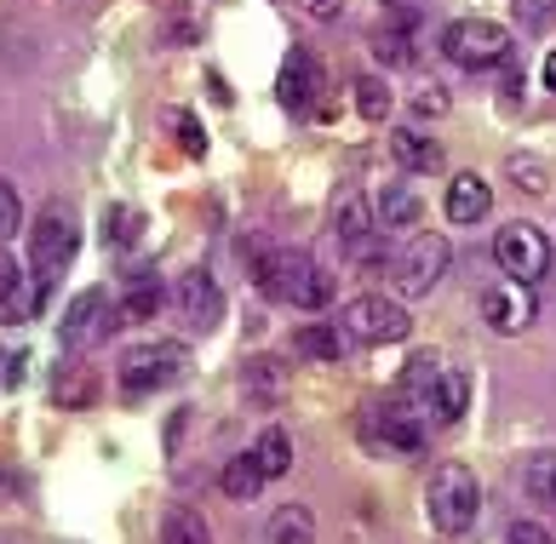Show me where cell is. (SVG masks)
Returning <instances> with one entry per match:
<instances>
[{
    "label": "cell",
    "instance_id": "obj_1",
    "mask_svg": "<svg viewBox=\"0 0 556 544\" xmlns=\"http://www.w3.org/2000/svg\"><path fill=\"white\" fill-rule=\"evenodd\" d=\"M425 516H430V528L447 533V539H459L477 528V516H482V481L470 465H437L430 470V493H425Z\"/></svg>",
    "mask_w": 556,
    "mask_h": 544
},
{
    "label": "cell",
    "instance_id": "obj_2",
    "mask_svg": "<svg viewBox=\"0 0 556 544\" xmlns=\"http://www.w3.org/2000/svg\"><path fill=\"white\" fill-rule=\"evenodd\" d=\"M402 384H407V395H419V407L437 418V425H453V418L470 407V379L459 367H447L442 355H414L402 372Z\"/></svg>",
    "mask_w": 556,
    "mask_h": 544
},
{
    "label": "cell",
    "instance_id": "obj_3",
    "mask_svg": "<svg viewBox=\"0 0 556 544\" xmlns=\"http://www.w3.org/2000/svg\"><path fill=\"white\" fill-rule=\"evenodd\" d=\"M190 367H195V355L184 350V344H173V339H161V344H138V350H127L121 355V390L132 395H155V390H167V384H184L190 379Z\"/></svg>",
    "mask_w": 556,
    "mask_h": 544
},
{
    "label": "cell",
    "instance_id": "obj_4",
    "mask_svg": "<svg viewBox=\"0 0 556 544\" xmlns=\"http://www.w3.org/2000/svg\"><path fill=\"white\" fill-rule=\"evenodd\" d=\"M75 246H80V218L70 213L64 201H47L35 213V224H29V269L40 281H52L58 269H70Z\"/></svg>",
    "mask_w": 556,
    "mask_h": 544
},
{
    "label": "cell",
    "instance_id": "obj_5",
    "mask_svg": "<svg viewBox=\"0 0 556 544\" xmlns=\"http://www.w3.org/2000/svg\"><path fill=\"white\" fill-rule=\"evenodd\" d=\"M510 29L493 24V17H459V24L442 29V52L453 58L459 69H500L510 58Z\"/></svg>",
    "mask_w": 556,
    "mask_h": 544
},
{
    "label": "cell",
    "instance_id": "obj_6",
    "mask_svg": "<svg viewBox=\"0 0 556 544\" xmlns=\"http://www.w3.org/2000/svg\"><path fill=\"white\" fill-rule=\"evenodd\" d=\"M115 327H121V304L110 299L104 287H87V292H75L64 321H58V344H64L70 355H80V350L104 344Z\"/></svg>",
    "mask_w": 556,
    "mask_h": 544
},
{
    "label": "cell",
    "instance_id": "obj_7",
    "mask_svg": "<svg viewBox=\"0 0 556 544\" xmlns=\"http://www.w3.org/2000/svg\"><path fill=\"white\" fill-rule=\"evenodd\" d=\"M551 258H556V253H551L545 229L528 224V218H510L500 236H493V264H500L510 281H528V287H533V281L551 269Z\"/></svg>",
    "mask_w": 556,
    "mask_h": 544
},
{
    "label": "cell",
    "instance_id": "obj_8",
    "mask_svg": "<svg viewBox=\"0 0 556 544\" xmlns=\"http://www.w3.org/2000/svg\"><path fill=\"white\" fill-rule=\"evenodd\" d=\"M339 327L350 332L356 344H402L414 332V316L396 304V299H379V292H362V299L344 304Z\"/></svg>",
    "mask_w": 556,
    "mask_h": 544
},
{
    "label": "cell",
    "instance_id": "obj_9",
    "mask_svg": "<svg viewBox=\"0 0 556 544\" xmlns=\"http://www.w3.org/2000/svg\"><path fill=\"white\" fill-rule=\"evenodd\" d=\"M390 269H396V287L407 299H425V292L447 276V241L442 236H407L402 253L390 258Z\"/></svg>",
    "mask_w": 556,
    "mask_h": 544
},
{
    "label": "cell",
    "instance_id": "obj_10",
    "mask_svg": "<svg viewBox=\"0 0 556 544\" xmlns=\"http://www.w3.org/2000/svg\"><path fill=\"white\" fill-rule=\"evenodd\" d=\"M362 435L379 453H396V458L425 453V418L407 413V407H374V413H367V425H362Z\"/></svg>",
    "mask_w": 556,
    "mask_h": 544
},
{
    "label": "cell",
    "instance_id": "obj_11",
    "mask_svg": "<svg viewBox=\"0 0 556 544\" xmlns=\"http://www.w3.org/2000/svg\"><path fill=\"white\" fill-rule=\"evenodd\" d=\"M482 321L500 332V339H517V332H528V321H533V287L528 281H493L488 292H482Z\"/></svg>",
    "mask_w": 556,
    "mask_h": 544
},
{
    "label": "cell",
    "instance_id": "obj_12",
    "mask_svg": "<svg viewBox=\"0 0 556 544\" xmlns=\"http://www.w3.org/2000/svg\"><path fill=\"white\" fill-rule=\"evenodd\" d=\"M173 304H178V316L190 321L195 332H213L224 321V292L213 281V269H184L178 287H173Z\"/></svg>",
    "mask_w": 556,
    "mask_h": 544
},
{
    "label": "cell",
    "instance_id": "obj_13",
    "mask_svg": "<svg viewBox=\"0 0 556 544\" xmlns=\"http://www.w3.org/2000/svg\"><path fill=\"white\" fill-rule=\"evenodd\" d=\"M281 103L293 115H311L316 110V92H321V58L311 47H293L287 52V64H281Z\"/></svg>",
    "mask_w": 556,
    "mask_h": 544
},
{
    "label": "cell",
    "instance_id": "obj_14",
    "mask_svg": "<svg viewBox=\"0 0 556 544\" xmlns=\"http://www.w3.org/2000/svg\"><path fill=\"white\" fill-rule=\"evenodd\" d=\"M333 236L350 258H367L374 253V241H379V213H374V201L367 195H344L333 206Z\"/></svg>",
    "mask_w": 556,
    "mask_h": 544
},
{
    "label": "cell",
    "instance_id": "obj_15",
    "mask_svg": "<svg viewBox=\"0 0 556 544\" xmlns=\"http://www.w3.org/2000/svg\"><path fill=\"white\" fill-rule=\"evenodd\" d=\"M241 402L258 407V413H276L287 402V362H276V355H253V362L241 367Z\"/></svg>",
    "mask_w": 556,
    "mask_h": 544
},
{
    "label": "cell",
    "instance_id": "obj_16",
    "mask_svg": "<svg viewBox=\"0 0 556 544\" xmlns=\"http://www.w3.org/2000/svg\"><path fill=\"white\" fill-rule=\"evenodd\" d=\"M379 229H396V236H407V229L425 224V195L414 190V184H379Z\"/></svg>",
    "mask_w": 556,
    "mask_h": 544
},
{
    "label": "cell",
    "instance_id": "obj_17",
    "mask_svg": "<svg viewBox=\"0 0 556 544\" xmlns=\"http://www.w3.org/2000/svg\"><path fill=\"white\" fill-rule=\"evenodd\" d=\"M447 218L453 224H482L488 213H493V184L488 178H477V173H459L447 184Z\"/></svg>",
    "mask_w": 556,
    "mask_h": 544
},
{
    "label": "cell",
    "instance_id": "obj_18",
    "mask_svg": "<svg viewBox=\"0 0 556 544\" xmlns=\"http://www.w3.org/2000/svg\"><path fill=\"white\" fill-rule=\"evenodd\" d=\"M350 344H356V339H350L339 321H304V327L293 332V350H299V355H311V362H327V367L344 362Z\"/></svg>",
    "mask_w": 556,
    "mask_h": 544
},
{
    "label": "cell",
    "instance_id": "obj_19",
    "mask_svg": "<svg viewBox=\"0 0 556 544\" xmlns=\"http://www.w3.org/2000/svg\"><path fill=\"white\" fill-rule=\"evenodd\" d=\"M390 155H396L402 173H437V166H442V143L414 132V127H396V132H390Z\"/></svg>",
    "mask_w": 556,
    "mask_h": 544
},
{
    "label": "cell",
    "instance_id": "obj_20",
    "mask_svg": "<svg viewBox=\"0 0 556 544\" xmlns=\"http://www.w3.org/2000/svg\"><path fill=\"white\" fill-rule=\"evenodd\" d=\"M517 481H522V493L533 498V505H556V447L528 453L522 470H517Z\"/></svg>",
    "mask_w": 556,
    "mask_h": 544
},
{
    "label": "cell",
    "instance_id": "obj_21",
    "mask_svg": "<svg viewBox=\"0 0 556 544\" xmlns=\"http://www.w3.org/2000/svg\"><path fill=\"white\" fill-rule=\"evenodd\" d=\"M52 395H58V407H92V395H98V372L87 362H64L52 372Z\"/></svg>",
    "mask_w": 556,
    "mask_h": 544
},
{
    "label": "cell",
    "instance_id": "obj_22",
    "mask_svg": "<svg viewBox=\"0 0 556 544\" xmlns=\"http://www.w3.org/2000/svg\"><path fill=\"white\" fill-rule=\"evenodd\" d=\"M311 539H316L311 505H281L270 521H264V544H311Z\"/></svg>",
    "mask_w": 556,
    "mask_h": 544
},
{
    "label": "cell",
    "instance_id": "obj_23",
    "mask_svg": "<svg viewBox=\"0 0 556 544\" xmlns=\"http://www.w3.org/2000/svg\"><path fill=\"white\" fill-rule=\"evenodd\" d=\"M247 453L258 458V470L270 476V481H276V476H287V470H293V435H287L281 425H264V430H258V442L247 447Z\"/></svg>",
    "mask_w": 556,
    "mask_h": 544
},
{
    "label": "cell",
    "instance_id": "obj_24",
    "mask_svg": "<svg viewBox=\"0 0 556 544\" xmlns=\"http://www.w3.org/2000/svg\"><path fill=\"white\" fill-rule=\"evenodd\" d=\"M161 544H213V528L195 505H173L161 521Z\"/></svg>",
    "mask_w": 556,
    "mask_h": 544
},
{
    "label": "cell",
    "instance_id": "obj_25",
    "mask_svg": "<svg viewBox=\"0 0 556 544\" xmlns=\"http://www.w3.org/2000/svg\"><path fill=\"white\" fill-rule=\"evenodd\" d=\"M161 309V287L150 269H132V281H127V299H121V321H150Z\"/></svg>",
    "mask_w": 556,
    "mask_h": 544
},
{
    "label": "cell",
    "instance_id": "obj_26",
    "mask_svg": "<svg viewBox=\"0 0 556 544\" xmlns=\"http://www.w3.org/2000/svg\"><path fill=\"white\" fill-rule=\"evenodd\" d=\"M264 481H270V476L258 470V458H253V453H241V458H230V465H224L218 488L230 493V498H241V505H247V498H258V488H264Z\"/></svg>",
    "mask_w": 556,
    "mask_h": 544
},
{
    "label": "cell",
    "instance_id": "obj_27",
    "mask_svg": "<svg viewBox=\"0 0 556 544\" xmlns=\"http://www.w3.org/2000/svg\"><path fill=\"white\" fill-rule=\"evenodd\" d=\"M374 58H384V64H396V69H407V64H414V29L379 24V29H374Z\"/></svg>",
    "mask_w": 556,
    "mask_h": 544
},
{
    "label": "cell",
    "instance_id": "obj_28",
    "mask_svg": "<svg viewBox=\"0 0 556 544\" xmlns=\"http://www.w3.org/2000/svg\"><path fill=\"white\" fill-rule=\"evenodd\" d=\"M40 299H47V281H40L35 269H29V276L17 281V287H12V299L0 304V309H7L12 321H35V309H40Z\"/></svg>",
    "mask_w": 556,
    "mask_h": 544
},
{
    "label": "cell",
    "instance_id": "obj_29",
    "mask_svg": "<svg viewBox=\"0 0 556 544\" xmlns=\"http://www.w3.org/2000/svg\"><path fill=\"white\" fill-rule=\"evenodd\" d=\"M350 92H356V115H362V121H384V115H390V87H384V80L362 75Z\"/></svg>",
    "mask_w": 556,
    "mask_h": 544
},
{
    "label": "cell",
    "instance_id": "obj_30",
    "mask_svg": "<svg viewBox=\"0 0 556 544\" xmlns=\"http://www.w3.org/2000/svg\"><path fill=\"white\" fill-rule=\"evenodd\" d=\"M167 127H173V138H178L184 155H207V127H201L190 110H167Z\"/></svg>",
    "mask_w": 556,
    "mask_h": 544
},
{
    "label": "cell",
    "instance_id": "obj_31",
    "mask_svg": "<svg viewBox=\"0 0 556 544\" xmlns=\"http://www.w3.org/2000/svg\"><path fill=\"white\" fill-rule=\"evenodd\" d=\"M104 236H110V246H132L143 236V213H138V206H110V213H104Z\"/></svg>",
    "mask_w": 556,
    "mask_h": 544
},
{
    "label": "cell",
    "instance_id": "obj_32",
    "mask_svg": "<svg viewBox=\"0 0 556 544\" xmlns=\"http://www.w3.org/2000/svg\"><path fill=\"white\" fill-rule=\"evenodd\" d=\"M510 178H517L528 195H545L551 190V166L533 161V155H510Z\"/></svg>",
    "mask_w": 556,
    "mask_h": 544
},
{
    "label": "cell",
    "instance_id": "obj_33",
    "mask_svg": "<svg viewBox=\"0 0 556 544\" xmlns=\"http://www.w3.org/2000/svg\"><path fill=\"white\" fill-rule=\"evenodd\" d=\"M510 7H517V29L528 35H545L556 24V0H510Z\"/></svg>",
    "mask_w": 556,
    "mask_h": 544
},
{
    "label": "cell",
    "instance_id": "obj_34",
    "mask_svg": "<svg viewBox=\"0 0 556 544\" xmlns=\"http://www.w3.org/2000/svg\"><path fill=\"white\" fill-rule=\"evenodd\" d=\"M12 229H24V201H17V184L0 178V241H7Z\"/></svg>",
    "mask_w": 556,
    "mask_h": 544
},
{
    "label": "cell",
    "instance_id": "obj_35",
    "mask_svg": "<svg viewBox=\"0 0 556 544\" xmlns=\"http://www.w3.org/2000/svg\"><path fill=\"white\" fill-rule=\"evenodd\" d=\"M425 17V0H384V24H396V29H414Z\"/></svg>",
    "mask_w": 556,
    "mask_h": 544
},
{
    "label": "cell",
    "instance_id": "obj_36",
    "mask_svg": "<svg viewBox=\"0 0 556 544\" xmlns=\"http://www.w3.org/2000/svg\"><path fill=\"white\" fill-rule=\"evenodd\" d=\"M414 110L419 115H447V92L437 87V80H425V87L414 92Z\"/></svg>",
    "mask_w": 556,
    "mask_h": 544
},
{
    "label": "cell",
    "instance_id": "obj_37",
    "mask_svg": "<svg viewBox=\"0 0 556 544\" xmlns=\"http://www.w3.org/2000/svg\"><path fill=\"white\" fill-rule=\"evenodd\" d=\"M505 544H556V533H545L540 521H510V533Z\"/></svg>",
    "mask_w": 556,
    "mask_h": 544
},
{
    "label": "cell",
    "instance_id": "obj_38",
    "mask_svg": "<svg viewBox=\"0 0 556 544\" xmlns=\"http://www.w3.org/2000/svg\"><path fill=\"white\" fill-rule=\"evenodd\" d=\"M17 281H24V269H17V258L7 253V246H0V304L12 299V287H17Z\"/></svg>",
    "mask_w": 556,
    "mask_h": 544
},
{
    "label": "cell",
    "instance_id": "obj_39",
    "mask_svg": "<svg viewBox=\"0 0 556 544\" xmlns=\"http://www.w3.org/2000/svg\"><path fill=\"white\" fill-rule=\"evenodd\" d=\"M304 12H311V17H321V24H333V17L344 12V0H304Z\"/></svg>",
    "mask_w": 556,
    "mask_h": 544
},
{
    "label": "cell",
    "instance_id": "obj_40",
    "mask_svg": "<svg viewBox=\"0 0 556 544\" xmlns=\"http://www.w3.org/2000/svg\"><path fill=\"white\" fill-rule=\"evenodd\" d=\"M545 87H551V92H556V52H551V58H545Z\"/></svg>",
    "mask_w": 556,
    "mask_h": 544
},
{
    "label": "cell",
    "instance_id": "obj_41",
    "mask_svg": "<svg viewBox=\"0 0 556 544\" xmlns=\"http://www.w3.org/2000/svg\"><path fill=\"white\" fill-rule=\"evenodd\" d=\"M12 379H17V372L7 367V350H0V384H12Z\"/></svg>",
    "mask_w": 556,
    "mask_h": 544
},
{
    "label": "cell",
    "instance_id": "obj_42",
    "mask_svg": "<svg viewBox=\"0 0 556 544\" xmlns=\"http://www.w3.org/2000/svg\"><path fill=\"white\" fill-rule=\"evenodd\" d=\"M551 253H556V246H551Z\"/></svg>",
    "mask_w": 556,
    "mask_h": 544
}]
</instances>
